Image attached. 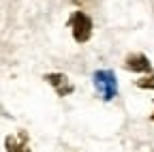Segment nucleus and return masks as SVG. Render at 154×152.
I'll return each instance as SVG.
<instances>
[{
	"mask_svg": "<svg viewBox=\"0 0 154 152\" xmlns=\"http://www.w3.org/2000/svg\"><path fill=\"white\" fill-rule=\"evenodd\" d=\"M94 86L105 101H111L116 97V92H118V84H116L113 71H96L94 73Z\"/></svg>",
	"mask_w": 154,
	"mask_h": 152,
	"instance_id": "nucleus-1",
	"label": "nucleus"
},
{
	"mask_svg": "<svg viewBox=\"0 0 154 152\" xmlns=\"http://www.w3.org/2000/svg\"><path fill=\"white\" fill-rule=\"evenodd\" d=\"M71 26H73V39H75L77 43H86L90 36H92V20H90L84 11L73 13Z\"/></svg>",
	"mask_w": 154,
	"mask_h": 152,
	"instance_id": "nucleus-2",
	"label": "nucleus"
},
{
	"mask_svg": "<svg viewBox=\"0 0 154 152\" xmlns=\"http://www.w3.org/2000/svg\"><path fill=\"white\" fill-rule=\"evenodd\" d=\"M45 82L51 84L60 97H66V94L73 92V86H71L69 77H66V75H62V73H47V75H45Z\"/></svg>",
	"mask_w": 154,
	"mask_h": 152,
	"instance_id": "nucleus-3",
	"label": "nucleus"
},
{
	"mask_svg": "<svg viewBox=\"0 0 154 152\" xmlns=\"http://www.w3.org/2000/svg\"><path fill=\"white\" fill-rule=\"evenodd\" d=\"M124 67L128 69V71H137V73H150V60L146 58L143 54H131L128 58H126V62H124Z\"/></svg>",
	"mask_w": 154,
	"mask_h": 152,
	"instance_id": "nucleus-4",
	"label": "nucleus"
},
{
	"mask_svg": "<svg viewBox=\"0 0 154 152\" xmlns=\"http://www.w3.org/2000/svg\"><path fill=\"white\" fill-rule=\"evenodd\" d=\"M5 146H7V152H30L26 133H19V137H11L9 135L5 139Z\"/></svg>",
	"mask_w": 154,
	"mask_h": 152,
	"instance_id": "nucleus-5",
	"label": "nucleus"
},
{
	"mask_svg": "<svg viewBox=\"0 0 154 152\" xmlns=\"http://www.w3.org/2000/svg\"><path fill=\"white\" fill-rule=\"evenodd\" d=\"M139 88H154V77H146V79H139L137 82Z\"/></svg>",
	"mask_w": 154,
	"mask_h": 152,
	"instance_id": "nucleus-6",
	"label": "nucleus"
},
{
	"mask_svg": "<svg viewBox=\"0 0 154 152\" xmlns=\"http://www.w3.org/2000/svg\"><path fill=\"white\" fill-rule=\"evenodd\" d=\"M152 120H154V116H152Z\"/></svg>",
	"mask_w": 154,
	"mask_h": 152,
	"instance_id": "nucleus-7",
	"label": "nucleus"
}]
</instances>
